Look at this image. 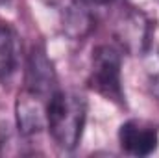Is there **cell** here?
Segmentation results:
<instances>
[{
  "label": "cell",
  "mask_w": 159,
  "mask_h": 158,
  "mask_svg": "<svg viewBox=\"0 0 159 158\" xmlns=\"http://www.w3.org/2000/svg\"><path fill=\"white\" fill-rule=\"evenodd\" d=\"M87 119L85 99L72 93L56 89L46 101V128L57 147L72 151L81 140Z\"/></svg>",
  "instance_id": "1"
},
{
  "label": "cell",
  "mask_w": 159,
  "mask_h": 158,
  "mask_svg": "<svg viewBox=\"0 0 159 158\" xmlns=\"http://www.w3.org/2000/svg\"><path fill=\"white\" fill-rule=\"evenodd\" d=\"M120 54L109 45H100L93 52L89 86L106 97L107 101H122V77H120Z\"/></svg>",
  "instance_id": "2"
},
{
  "label": "cell",
  "mask_w": 159,
  "mask_h": 158,
  "mask_svg": "<svg viewBox=\"0 0 159 158\" xmlns=\"http://www.w3.org/2000/svg\"><path fill=\"white\" fill-rule=\"evenodd\" d=\"M119 143L124 153L131 156H150L157 151L159 132L150 123L129 119L119 128Z\"/></svg>",
  "instance_id": "3"
},
{
  "label": "cell",
  "mask_w": 159,
  "mask_h": 158,
  "mask_svg": "<svg viewBox=\"0 0 159 158\" xmlns=\"http://www.w3.org/2000/svg\"><path fill=\"white\" fill-rule=\"evenodd\" d=\"M46 101L48 97L26 87L19 93L15 112H17V128L22 136L37 134L46 126Z\"/></svg>",
  "instance_id": "4"
},
{
  "label": "cell",
  "mask_w": 159,
  "mask_h": 158,
  "mask_svg": "<svg viewBox=\"0 0 159 158\" xmlns=\"http://www.w3.org/2000/svg\"><path fill=\"white\" fill-rule=\"evenodd\" d=\"M117 37L131 52H143L150 43V22L143 13H128L117 24Z\"/></svg>",
  "instance_id": "5"
},
{
  "label": "cell",
  "mask_w": 159,
  "mask_h": 158,
  "mask_svg": "<svg viewBox=\"0 0 159 158\" xmlns=\"http://www.w3.org/2000/svg\"><path fill=\"white\" fill-rule=\"evenodd\" d=\"M28 87L37 91L44 97H50L56 87V75L52 69L50 60L46 58L44 50L34 48L30 56V67H28Z\"/></svg>",
  "instance_id": "6"
},
{
  "label": "cell",
  "mask_w": 159,
  "mask_h": 158,
  "mask_svg": "<svg viewBox=\"0 0 159 158\" xmlns=\"http://www.w3.org/2000/svg\"><path fill=\"white\" fill-rule=\"evenodd\" d=\"M19 65V41L11 26L0 22V82H9Z\"/></svg>",
  "instance_id": "7"
},
{
  "label": "cell",
  "mask_w": 159,
  "mask_h": 158,
  "mask_svg": "<svg viewBox=\"0 0 159 158\" xmlns=\"http://www.w3.org/2000/svg\"><path fill=\"white\" fill-rule=\"evenodd\" d=\"M83 2H89V4H107L111 0H83Z\"/></svg>",
  "instance_id": "8"
}]
</instances>
